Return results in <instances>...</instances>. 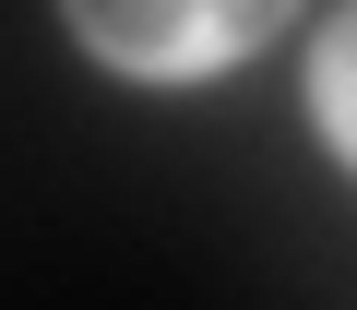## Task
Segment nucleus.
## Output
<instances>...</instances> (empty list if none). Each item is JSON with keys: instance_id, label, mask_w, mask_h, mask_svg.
Returning a JSON list of instances; mask_svg holds the SVG:
<instances>
[{"instance_id": "2", "label": "nucleus", "mask_w": 357, "mask_h": 310, "mask_svg": "<svg viewBox=\"0 0 357 310\" xmlns=\"http://www.w3.org/2000/svg\"><path fill=\"white\" fill-rule=\"evenodd\" d=\"M310 108H321V131H333V155L357 168V13L321 36V60H310Z\"/></svg>"}, {"instance_id": "1", "label": "nucleus", "mask_w": 357, "mask_h": 310, "mask_svg": "<svg viewBox=\"0 0 357 310\" xmlns=\"http://www.w3.org/2000/svg\"><path fill=\"white\" fill-rule=\"evenodd\" d=\"M72 36L107 60V72H143V84H203L227 60H250L298 0H60Z\"/></svg>"}]
</instances>
